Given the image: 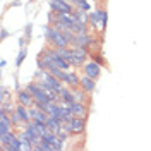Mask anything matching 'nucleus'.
I'll list each match as a JSON object with an SVG mask.
<instances>
[{"label": "nucleus", "mask_w": 151, "mask_h": 151, "mask_svg": "<svg viewBox=\"0 0 151 151\" xmlns=\"http://www.w3.org/2000/svg\"><path fill=\"white\" fill-rule=\"evenodd\" d=\"M31 35H33V24L31 22H28L26 24V28H24V38H26V41H31Z\"/></svg>", "instance_id": "nucleus-24"}, {"label": "nucleus", "mask_w": 151, "mask_h": 151, "mask_svg": "<svg viewBox=\"0 0 151 151\" xmlns=\"http://www.w3.org/2000/svg\"><path fill=\"white\" fill-rule=\"evenodd\" d=\"M88 48H81V47H72V67L74 69H81L88 62Z\"/></svg>", "instance_id": "nucleus-2"}, {"label": "nucleus", "mask_w": 151, "mask_h": 151, "mask_svg": "<svg viewBox=\"0 0 151 151\" xmlns=\"http://www.w3.org/2000/svg\"><path fill=\"white\" fill-rule=\"evenodd\" d=\"M91 36L88 35V33H76V38L74 41H72V45L70 47H81V48H89L91 45Z\"/></svg>", "instance_id": "nucleus-8"}, {"label": "nucleus", "mask_w": 151, "mask_h": 151, "mask_svg": "<svg viewBox=\"0 0 151 151\" xmlns=\"http://www.w3.org/2000/svg\"><path fill=\"white\" fill-rule=\"evenodd\" d=\"M83 74L89 76L93 79H98L101 76V64H98V62H94L93 58H89L84 65H83Z\"/></svg>", "instance_id": "nucleus-3"}, {"label": "nucleus", "mask_w": 151, "mask_h": 151, "mask_svg": "<svg viewBox=\"0 0 151 151\" xmlns=\"http://www.w3.org/2000/svg\"><path fill=\"white\" fill-rule=\"evenodd\" d=\"M16 101H17L19 105H24V106H33V105H35V96L29 93L26 88H24V89H17V93H16Z\"/></svg>", "instance_id": "nucleus-5"}, {"label": "nucleus", "mask_w": 151, "mask_h": 151, "mask_svg": "<svg viewBox=\"0 0 151 151\" xmlns=\"http://www.w3.org/2000/svg\"><path fill=\"white\" fill-rule=\"evenodd\" d=\"M16 112L19 113V117L22 119V122L28 124L31 122V115H29V106H24V105H16Z\"/></svg>", "instance_id": "nucleus-13"}, {"label": "nucleus", "mask_w": 151, "mask_h": 151, "mask_svg": "<svg viewBox=\"0 0 151 151\" xmlns=\"http://www.w3.org/2000/svg\"><path fill=\"white\" fill-rule=\"evenodd\" d=\"M62 120L60 119H55V117H48V120H47V129H50V131H53L57 132L60 127H62Z\"/></svg>", "instance_id": "nucleus-17"}, {"label": "nucleus", "mask_w": 151, "mask_h": 151, "mask_svg": "<svg viewBox=\"0 0 151 151\" xmlns=\"http://www.w3.org/2000/svg\"><path fill=\"white\" fill-rule=\"evenodd\" d=\"M26 57H28V48H21L19 50V55H17V58H16V67H21L22 65V62L26 60Z\"/></svg>", "instance_id": "nucleus-18"}, {"label": "nucleus", "mask_w": 151, "mask_h": 151, "mask_svg": "<svg viewBox=\"0 0 151 151\" xmlns=\"http://www.w3.org/2000/svg\"><path fill=\"white\" fill-rule=\"evenodd\" d=\"M89 57L93 58L94 62H98V64H101V65H103V64H105V60H103V58H101V55H100V53H93V55H89Z\"/></svg>", "instance_id": "nucleus-25"}, {"label": "nucleus", "mask_w": 151, "mask_h": 151, "mask_svg": "<svg viewBox=\"0 0 151 151\" xmlns=\"http://www.w3.org/2000/svg\"><path fill=\"white\" fill-rule=\"evenodd\" d=\"M81 88L84 89L86 93H93L94 88H96V79H93V77H89V76L83 74L81 76Z\"/></svg>", "instance_id": "nucleus-10"}, {"label": "nucleus", "mask_w": 151, "mask_h": 151, "mask_svg": "<svg viewBox=\"0 0 151 151\" xmlns=\"http://www.w3.org/2000/svg\"><path fill=\"white\" fill-rule=\"evenodd\" d=\"M62 2H65V4H72V5H74V0H62Z\"/></svg>", "instance_id": "nucleus-27"}, {"label": "nucleus", "mask_w": 151, "mask_h": 151, "mask_svg": "<svg viewBox=\"0 0 151 151\" xmlns=\"http://www.w3.org/2000/svg\"><path fill=\"white\" fill-rule=\"evenodd\" d=\"M67 125H69L72 136H81V134H84V131H86V119L84 117H74Z\"/></svg>", "instance_id": "nucleus-4"}, {"label": "nucleus", "mask_w": 151, "mask_h": 151, "mask_svg": "<svg viewBox=\"0 0 151 151\" xmlns=\"http://www.w3.org/2000/svg\"><path fill=\"white\" fill-rule=\"evenodd\" d=\"M72 89V96H74V101H89V93H86L84 89L79 86V88H70Z\"/></svg>", "instance_id": "nucleus-12"}, {"label": "nucleus", "mask_w": 151, "mask_h": 151, "mask_svg": "<svg viewBox=\"0 0 151 151\" xmlns=\"http://www.w3.org/2000/svg\"><path fill=\"white\" fill-rule=\"evenodd\" d=\"M48 5L53 12H74V5L72 4H65L62 0H48Z\"/></svg>", "instance_id": "nucleus-6"}, {"label": "nucleus", "mask_w": 151, "mask_h": 151, "mask_svg": "<svg viewBox=\"0 0 151 151\" xmlns=\"http://www.w3.org/2000/svg\"><path fill=\"white\" fill-rule=\"evenodd\" d=\"M33 2H36V0H29V4H33Z\"/></svg>", "instance_id": "nucleus-28"}, {"label": "nucleus", "mask_w": 151, "mask_h": 151, "mask_svg": "<svg viewBox=\"0 0 151 151\" xmlns=\"http://www.w3.org/2000/svg\"><path fill=\"white\" fill-rule=\"evenodd\" d=\"M72 14H74V17H76V21H77V22H84V24H89V14H88L86 10L77 9V7H76Z\"/></svg>", "instance_id": "nucleus-14"}, {"label": "nucleus", "mask_w": 151, "mask_h": 151, "mask_svg": "<svg viewBox=\"0 0 151 151\" xmlns=\"http://www.w3.org/2000/svg\"><path fill=\"white\" fill-rule=\"evenodd\" d=\"M70 110H72V113H74V117H84V119H88L89 106H88L84 101H72Z\"/></svg>", "instance_id": "nucleus-7"}, {"label": "nucleus", "mask_w": 151, "mask_h": 151, "mask_svg": "<svg viewBox=\"0 0 151 151\" xmlns=\"http://www.w3.org/2000/svg\"><path fill=\"white\" fill-rule=\"evenodd\" d=\"M64 84H67L69 88H79L81 86V76L77 74L76 70H69L67 72V81Z\"/></svg>", "instance_id": "nucleus-11"}, {"label": "nucleus", "mask_w": 151, "mask_h": 151, "mask_svg": "<svg viewBox=\"0 0 151 151\" xmlns=\"http://www.w3.org/2000/svg\"><path fill=\"white\" fill-rule=\"evenodd\" d=\"M0 110H4V112H14L16 110V106H14V103H12V100H9V101H4V103H0Z\"/></svg>", "instance_id": "nucleus-22"}, {"label": "nucleus", "mask_w": 151, "mask_h": 151, "mask_svg": "<svg viewBox=\"0 0 151 151\" xmlns=\"http://www.w3.org/2000/svg\"><path fill=\"white\" fill-rule=\"evenodd\" d=\"M98 24H100V29H101V14H100V10H94V12L89 14V26L98 29Z\"/></svg>", "instance_id": "nucleus-16"}, {"label": "nucleus", "mask_w": 151, "mask_h": 151, "mask_svg": "<svg viewBox=\"0 0 151 151\" xmlns=\"http://www.w3.org/2000/svg\"><path fill=\"white\" fill-rule=\"evenodd\" d=\"M74 7H77V9H83V10H88L91 9V4L88 2V0H74Z\"/></svg>", "instance_id": "nucleus-21"}, {"label": "nucleus", "mask_w": 151, "mask_h": 151, "mask_svg": "<svg viewBox=\"0 0 151 151\" xmlns=\"http://www.w3.org/2000/svg\"><path fill=\"white\" fill-rule=\"evenodd\" d=\"M9 100H12V94H10V91L5 86H2V88H0V103L9 101Z\"/></svg>", "instance_id": "nucleus-19"}, {"label": "nucleus", "mask_w": 151, "mask_h": 151, "mask_svg": "<svg viewBox=\"0 0 151 151\" xmlns=\"http://www.w3.org/2000/svg\"><path fill=\"white\" fill-rule=\"evenodd\" d=\"M100 14H101V31L106 29V24H108V14L105 9H100Z\"/></svg>", "instance_id": "nucleus-23"}, {"label": "nucleus", "mask_w": 151, "mask_h": 151, "mask_svg": "<svg viewBox=\"0 0 151 151\" xmlns=\"http://www.w3.org/2000/svg\"><path fill=\"white\" fill-rule=\"evenodd\" d=\"M17 137V134L14 131H10V132H7V134H0V146L2 148H5V146H9L10 142L14 141Z\"/></svg>", "instance_id": "nucleus-15"}, {"label": "nucleus", "mask_w": 151, "mask_h": 151, "mask_svg": "<svg viewBox=\"0 0 151 151\" xmlns=\"http://www.w3.org/2000/svg\"><path fill=\"white\" fill-rule=\"evenodd\" d=\"M29 115H31V120H35V122H45L47 124L48 120V113L45 110H41L40 106H29Z\"/></svg>", "instance_id": "nucleus-9"}, {"label": "nucleus", "mask_w": 151, "mask_h": 151, "mask_svg": "<svg viewBox=\"0 0 151 151\" xmlns=\"http://www.w3.org/2000/svg\"><path fill=\"white\" fill-rule=\"evenodd\" d=\"M45 36H47V41L50 47H70V43L67 41V38L55 26H52V24L45 29Z\"/></svg>", "instance_id": "nucleus-1"}, {"label": "nucleus", "mask_w": 151, "mask_h": 151, "mask_svg": "<svg viewBox=\"0 0 151 151\" xmlns=\"http://www.w3.org/2000/svg\"><path fill=\"white\" fill-rule=\"evenodd\" d=\"M4 150H5V151H21V139H19V136L10 142L9 146H5Z\"/></svg>", "instance_id": "nucleus-20"}, {"label": "nucleus", "mask_w": 151, "mask_h": 151, "mask_svg": "<svg viewBox=\"0 0 151 151\" xmlns=\"http://www.w3.org/2000/svg\"><path fill=\"white\" fill-rule=\"evenodd\" d=\"M7 38H9V31L5 28H2V31H0V41H5Z\"/></svg>", "instance_id": "nucleus-26"}]
</instances>
